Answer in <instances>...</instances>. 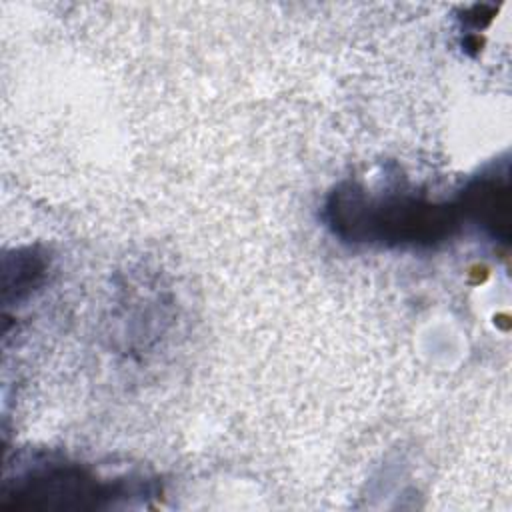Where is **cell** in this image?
<instances>
[{"label":"cell","instance_id":"6da1fadb","mask_svg":"<svg viewBox=\"0 0 512 512\" xmlns=\"http://www.w3.org/2000/svg\"><path fill=\"white\" fill-rule=\"evenodd\" d=\"M322 216L342 242L378 248H434L454 238L464 224L456 200L434 202L358 182L338 184L328 194Z\"/></svg>","mask_w":512,"mask_h":512},{"label":"cell","instance_id":"7a4b0ae2","mask_svg":"<svg viewBox=\"0 0 512 512\" xmlns=\"http://www.w3.org/2000/svg\"><path fill=\"white\" fill-rule=\"evenodd\" d=\"M138 480H102L80 464L42 460L20 470L4 486V506L16 510L84 512L110 508L114 502L142 496Z\"/></svg>","mask_w":512,"mask_h":512},{"label":"cell","instance_id":"3957f363","mask_svg":"<svg viewBox=\"0 0 512 512\" xmlns=\"http://www.w3.org/2000/svg\"><path fill=\"white\" fill-rule=\"evenodd\" d=\"M508 160L494 162L472 176L454 198L462 222L474 224L492 240L510 238V200H508Z\"/></svg>","mask_w":512,"mask_h":512},{"label":"cell","instance_id":"277c9868","mask_svg":"<svg viewBox=\"0 0 512 512\" xmlns=\"http://www.w3.org/2000/svg\"><path fill=\"white\" fill-rule=\"evenodd\" d=\"M48 262L34 248L16 250L4 258V302H20L44 280Z\"/></svg>","mask_w":512,"mask_h":512}]
</instances>
